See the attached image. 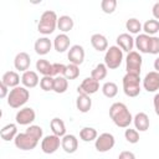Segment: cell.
<instances>
[{
  "mask_svg": "<svg viewBox=\"0 0 159 159\" xmlns=\"http://www.w3.org/2000/svg\"><path fill=\"white\" fill-rule=\"evenodd\" d=\"M109 117L119 128H128L133 122V116L128 107L122 102H116L109 107Z\"/></svg>",
  "mask_w": 159,
  "mask_h": 159,
  "instance_id": "cell-1",
  "label": "cell"
},
{
  "mask_svg": "<svg viewBox=\"0 0 159 159\" xmlns=\"http://www.w3.org/2000/svg\"><path fill=\"white\" fill-rule=\"evenodd\" d=\"M57 15L52 10H46L41 14L40 21L37 24V31L42 35H50L52 34L57 27Z\"/></svg>",
  "mask_w": 159,
  "mask_h": 159,
  "instance_id": "cell-2",
  "label": "cell"
},
{
  "mask_svg": "<svg viewBox=\"0 0 159 159\" xmlns=\"http://www.w3.org/2000/svg\"><path fill=\"white\" fill-rule=\"evenodd\" d=\"M29 98H30L29 89L24 86H17L10 89V93L7 96V104L11 108H20L29 101Z\"/></svg>",
  "mask_w": 159,
  "mask_h": 159,
  "instance_id": "cell-3",
  "label": "cell"
},
{
  "mask_svg": "<svg viewBox=\"0 0 159 159\" xmlns=\"http://www.w3.org/2000/svg\"><path fill=\"white\" fill-rule=\"evenodd\" d=\"M123 92L127 97H137L140 93V76L125 73L123 80Z\"/></svg>",
  "mask_w": 159,
  "mask_h": 159,
  "instance_id": "cell-4",
  "label": "cell"
},
{
  "mask_svg": "<svg viewBox=\"0 0 159 159\" xmlns=\"http://www.w3.org/2000/svg\"><path fill=\"white\" fill-rule=\"evenodd\" d=\"M122 61H123V51L117 45L109 46L104 55V65L107 66V68L116 70L120 66Z\"/></svg>",
  "mask_w": 159,
  "mask_h": 159,
  "instance_id": "cell-5",
  "label": "cell"
},
{
  "mask_svg": "<svg viewBox=\"0 0 159 159\" xmlns=\"http://www.w3.org/2000/svg\"><path fill=\"white\" fill-rule=\"evenodd\" d=\"M142 63H143V58H142L139 52H137V51L128 52V55L125 57V70H127V73L140 76Z\"/></svg>",
  "mask_w": 159,
  "mask_h": 159,
  "instance_id": "cell-6",
  "label": "cell"
},
{
  "mask_svg": "<svg viewBox=\"0 0 159 159\" xmlns=\"http://www.w3.org/2000/svg\"><path fill=\"white\" fill-rule=\"evenodd\" d=\"M15 147L20 150H32L37 147L39 142L36 139H34L30 134H27L26 132L24 133H19L16 135V138L14 139Z\"/></svg>",
  "mask_w": 159,
  "mask_h": 159,
  "instance_id": "cell-7",
  "label": "cell"
},
{
  "mask_svg": "<svg viewBox=\"0 0 159 159\" xmlns=\"http://www.w3.org/2000/svg\"><path fill=\"white\" fill-rule=\"evenodd\" d=\"M114 144H116V139L111 133H102L94 140V147L99 153L109 152L114 147Z\"/></svg>",
  "mask_w": 159,
  "mask_h": 159,
  "instance_id": "cell-8",
  "label": "cell"
},
{
  "mask_svg": "<svg viewBox=\"0 0 159 159\" xmlns=\"http://www.w3.org/2000/svg\"><path fill=\"white\" fill-rule=\"evenodd\" d=\"M60 145H61V138L55 134L46 135L41 140V150L45 154H53L55 152H57Z\"/></svg>",
  "mask_w": 159,
  "mask_h": 159,
  "instance_id": "cell-9",
  "label": "cell"
},
{
  "mask_svg": "<svg viewBox=\"0 0 159 159\" xmlns=\"http://www.w3.org/2000/svg\"><path fill=\"white\" fill-rule=\"evenodd\" d=\"M35 118H36V113L31 107L21 108L15 116V120L20 125H31Z\"/></svg>",
  "mask_w": 159,
  "mask_h": 159,
  "instance_id": "cell-10",
  "label": "cell"
},
{
  "mask_svg": "<svg viewBox=\"0 0 159 159\" xmlns=\"http://www.w3.org/2000/svg\"><path fill=\"white\" fill-rule=\"evenodd\" d=\"M99 89V82L93 80L92 77H87L82 81V83L77 87V92L78 94H87L91 96L93 93H96Z\"/></svg>",
  "mask_w": 159,
  "mask_h": 159,
  "instance_id": "cell-11",
  "label": "cell"
},
{
  "mask_svg": "<svg viewBox=\"0 0 159 159\" xmlns=\"http://www.w3.org/2000/svg\"><path fill=\"white\" fill-rule=\"evenodd\" d=\"M143 87L147 92H157L159 89V72H148L143 78Z\"/></svg>",
  "mask_w": 159,
  "mask_h": 159,
  "instance_id": "cell-12",
  "label": "cell"
},
{
  "mask_svg": "<svg viewBox=\"0 0 159 159\" xmlns=\"http://www.w3.org/2000/svg\"><path fill=\"white\" fill-rule=\"evenodd\" d=\"M67 57L70 60V63L80 66L84 61V48L81 45H73L70 47Z\"/></svg>",
  "mask_w": 159,
  "mask_h": 159,
  "instance_id": "cell-13",
  "label": "cell"
},
{
  "mask_svg": "<svg viewBox=\"0 0 159 159\" xmlns=\"http://www.w3.org/2000/svg\"><path fill=\"white\" fill-rule=\"evenodd\" d=\"M30 65H31V58H30V55L26 52H19L14 58V66L17 71L26 72L29 71Z\"/></svg>",
  "mask_w": 159,
  "mask_h": 159,
  "instance_id": "cell-14",
  "label": "cell"
},
{
  "mask_svg": "<svg viewBox=\"0 0 159 159\" xmlns=\"http://www.w3.org/2000/svg\"><path fill=\"white\" fill-rule=\"evenodd\" d=\"M61 147L62 149L68 153V154H72L77 150L78 148V139L76 135L73 134H66L61 138Z\"/></svg>",
  "mask_w": 159,
  "mask_h": 159,
  "instance_id": "cell-15",
  "label": "cell"
},
{
  "mask_svg": "<svg viewBox=\"0 0 159 159\" xmlns=\"http://www.w3.org/2000/svg\"><path fill=\"white\" fill-rule=\"evenodd\" d=\"M117 46L122 51L130 52V51H133V47H134V39L132 37L130 34L123 32L117 36Z\"/></svg>",
  "mask_w": 159,
  "mask_h": 159,
  "instance_id": "cell-16",
  "label": "cell"
},
{
  "mask_svg": "<svg viewBox=\"0 0 159 159\" xmlns=\"http://www.w3.org/2000/svg\"><path fill=\"white\" fill-rule=\"evenodd\" d=\"M52 47V42L48 37L43 36V37H39L36 41H35V45H34V48H35V52L40 56H45L50 52Z\"/></svg>",
  "mask_w": 159,
  "mask_h": 159,
  "instance_id": "cell-17",
  "label": "cell"
},
{
  "mask_svg": "<svg viewBox=\"0 0 159 159\" xmlns=\"http://www.w3.org/2000/svg\"><path fill=\"white\" fill-rule=\"evenodd\" d=\"M91 45L98 52H103L108 50V40L102 34H93L91 36Z\"/></svg>",
  "mask_w": 159,
  "mask_h": 159,
  "instance_id": "cell-18",
  "label": "cell"
},
{
  "mask_svg": "<svg viewBox=\"0 0 159 159\" xmlns=\"http://www.w3.org/2000/svg\"><path fill=\"white\" fill-rule=\"evenodd\" d=\"M21 83L26 88H34V87H36L40 83L39 75L35 71H31V70L24 72L22 76H21Z\"/></svg>",
  "mask_w": 159,
  "mask_h": 159,
  "instance_id": "cell-19",
  "label": "cell"
},
{
  "mask_svg": "<svg viewBox=\"0 0 159 159\" xmlns=\"http://www.w3.org/2000/svg\"><path fill=\"white\" fill-rule=\"evenodd\" d=\"M133 123H134L135 129L139 130V132H145V130H148V129H149V124H150L149 117H148V114L144 113V112L137 113V114L133 117Z\"/></svg>",
  "mask_w": 159,
  "mask_h": 159,
  "instance_id": "cell-20",
  "label": "cell"
},
{
  "mask_svg": "<svg viewBox=\"0 0 159 159\" xmlns=\"http://www.w3.org/2000/svg\"><path fill=\"white\" fill-rule=\"evenodd\" d=\"M70 43H71V40L66 34H58L53 40V47L60 53L67 51L70 48Z\"/></svg>",
  "mask_w": 159,
  "mask_h": 159,
  "instance_id": "cell-21",
  "label": "cell"
},
{
  "mask_svg": "<svg viewBox=\"0 0 159 159\" xmlns=\"http://www.w3.org/2000/svg\"><path fill=\"white\" fill-rule=\"evenodd\" d=\"M17 125L15 123H9L6 125H4L0 130V137L2 140L5 142H10V140H14L17 135Z\"/></svg>",
  "mask_w": 159,
  "mask_h": 159,
  "instance_id": "cell-22",
  "label": "cell"
},
{
  "mask_svg": "<svg viewBox=\"0 0 159 159\" xmlns=\"http://www.w3.org/2000/svg\"><path fill=\"white\" fill-rule=\"evenodd\" d=\"M149 43H150V36L147 34H139L134 39V45L137 50L142 53H149Z\"/></svg>",
  "mask_w": 159,
  "mask_h": 159,
  "instance_id": "cell-23",
  "label": "cell"
},
{
  "mask_svg": "<svg viewBox=\"0 0 159 159\" xmlns=\"http://www.w3.org/2000/svg\"><path fill=\"white\" fill-rule=\"evenodd\" d=\"M20 81H21V78H20L19 73L15 72V71H6V72L2 75V77H1V82L5 83L9 88H15V87H17L19 83H20Z\"/></svg>",
  "mask_w": 159,
  "mask_h": 159,
  "instance_id": "cell-24",
  "label": "cell"
},
{
  "mask_svg": "<svg viewBox=\"0 0 159 159\" xmlns=\"http://www.w3.org/2000/svg\"><path fill=\"white\" fill-rule=\"evenodd\" d=\"M76 108L81 113H87L92 108V99L87 94H78L76 99Z\"/></svg>",
  "mask_w": 159,
  "mask_h": 159,
  "instance_id": "cell-25",
  "label": "cell"
},
{
  "mask_svg": "<svg viewBox=\"0 0 159 159\" xmlns=\"http://www.w3.org/2000/svg\"><path fill=\"white\" fill-rule=\"evenodd\" d=\"M50 127H51L52 134H55L60 138L66 135V125H65V122L61 118H58V117L52 118L51 122H50Z\"/></svg>",
  "mask_w": 159,
  "mask_h": 159,
  "instance_id": "cell-26",
  "label": "cell"
},
{
  "mask_svg": "<svg viewBox=\"0 0 159 159\" xmlns=\"http://www.w3.org/2000/svg\"><path fill=\"white\" fill-rule=\"evenodd\" d=\"M73 25H75L73 19L68 15H62L57 20V27L62 34H66V32L71 31L73 29Z\"/></svg>",
  "mask_w": 159,
  "mask_h": 159,
  "instance_id": "cell-27",
  "label": "cell"
},
{
  "mask_svg": "<svg viewBox=\"0 0 159 159\" xmlns=\"http://www.w3.org/2000/svg\"><path fill=\"white\" fill-rule=\"evenodd\" d=\"M36 70L42 76H51V77H53V67H52V63H50L47 60H43V58L37 60V62H36Z\"/></svg>",
  "mask_w": 159,
  "mask_h": 159,
  "instance_id": "cell-28",
  "label": "cell"
},
{
  "mask_svg": "<svg viewBox=\"0 0 159 159\" xmlns=\"http://www.w3.org/2000/svg\"><path fill=\"white\" fill-rule=\"evenodd\" d=\"M97 137L98 133L93 127H83L80 130V138L83 142H93L97 139Z\"/></svg>",
  "mask_w": 159,
  "mask_h": 159,
  "instance_id": "cell-29",
  "label": "cell"
},
{
  "mask_svg": "<svg viewBox=\"0 0 159 159\" xmlns=\"http://www.w3.org/2000/svg\"><path fill=\"white\" fill-rule=\"evenodd\" d=\"M107 73H108V68H107V66L104 65V63H98L93 70H92V72H91V77L93 78V80H96V81H102V80H104L106 77H107Z\"/></svg>",
  "mask_w": 159,
  "mask_h": 159,
  "instance_id": "cell-30",
  "label": "cell"
},
{
  "mask_svg": "<svg viewBox=\"0 0 159 159\" xmlns=\"http://www.w3.org/2000/svg\"><path fill=\"white\" fill-rule=\"evenodd\" d=\"M143 31L144 34L149 36H155V34L159 31V21L155 19H149L143 24Z\"/></svg>",
  "mask_w": 159,
  "mask_h": 159,
  "instance_id": "cell-31",
  "label": "cell"
},
{
  "mask_svg": "<svg viewBox=\"0 0 159 159\" xmlns=\"http://www.w3.org/2000/svg\"><path fill=\"white\" fill-rule=\"evenodd\" d=\"M68 88V80L63 76H57L55 77V84H53V92L61 94L65 93Z\"/></svg>",
  "mask_w": 159,
  "mask_h": 159,
  "instance_id": "cell-32",
  "label": "cell"
},
{
  "mask_svg": "<svg viewBox=\"0 0 159 159\" xmlns=\"http://www.w3.org/2000/svg\"><path fill=\"white\" fill-rule=\"evenodd\" d=\"M125 29L129 31V34H138L143 30V25L140 24V21L135 17H130L125 22Z\"/></svg>",
  "mask_w": 159,
  "mask_h": 159,
  "instance_id": "cell-33",
  "label": "cell"
},
{
  "mask_svg": "<svg viewBox=\"0 0 159 159\" xmlns=\"http://www.w3.org/2000/svg\"><path fill=\"white\" fill-rule=\"evenodd\" d=\"M102 93L107 97V98H113L117 96L118 93V86L114 82H106L102 86Z\"/></svg>",
  "mask_w": 159,
  "mask_h": 159,
  "instance_id": "cell-34",
  "label": "cell"
},
{
  "mask_svg": "<svg viewBox=\"0 0 159 159\" xmlns=\"http://www.w3.org/2000/svg\"><path fill=\"white\" fill-rule=\"evenodd\" d=\"M78 76H80V67L77 65H73V63L66 65L63 77H66L67 80H76Z\"/></svg>",
  "mask_w": 159,
  "mask_h": 159,
  "instance_id": "cell-35",
  "label": "cell"
},
{
  "mask_svg": "<svg viewBox=\"0 0 159 159\" xmlns=\"http://www.w3.org/2000/svg\"><path fill=\"white\" fill-rule=\"evenodd\" d=\"M53 84H55V77L43 76V77L40 80V87H41V89L45 91V92L53 91Z\"/></svg>",
  "mask_w": 159,
  "mask_h": 159,
  "instance_id": "cell-36",
  "label": "cell"
},
{
  "mask_svg": "<svg viewBox=\"0 0 159 159\" xmlns=\"http://www.w3.org/2000/svg\"><path fill=\"white\" fill-rule=\"evenodd\" d=\"M27 134H30L34 139H36L37 142L40 139H42V135H43V132H42V128L40 125H36V124H31L29 125V128L25 130Z\"/></svg>",
  "mask_w": 159,
  "mask_h": 159,
  "instance_id": "cell-37",
  "label": "cell"
},
{
  "mask_svg": "<svg viewBox=\"0 0 159 159\" xmlns=\"http://www.w3.org/2000/svg\"><path fill=\"white\" fill-rule=\"evenodd\" d=\"M124 138L128 143L130 144H135L139 142V132L137 129H132V128H127L124 132Z\"/></svg>",
  "mask_w": 159,
  "mask_h": 159,
  "instance_id": "cell-38",
  "label": "cell"
},
{
  "mask_svg": "<svg viewBox=\"0 0 159 159\" xmlns=\"http://www.w3.org/2000/svg\"><path fill=\"white\" fill-rule=\"evenodd\" d=\"M117 7L116 0H102L101 1V9L104 14H113Z\"/></svg>",
  "mask_w": 159,
  "mask_h": 159,
  "instance_id": "cell-39",
  "label": "cell"
},
{
  "mask_svg": "<svg viewBox=\"0 0 159 159\" xmlns=\"http://www.w3.org/2000/svg\"><path fill=\"white\" fill-rule=\"evenodd\" d=\"M149 53H152V55H158L159 53V37L158 36H150Z\"/></svg>",
  "mask_w": 159,
  "mask_h": 159,
  "instance_id": "cell-40",
  "label": "cell"
},
{
  "mask_svg": "<svg viewBox=\"0 0 159 159\" xmlns=\"http://www.w3.org/2000/svg\"><path fill=\"white\" fill-rule=\"evenodd\" d=\"M52 67H53V77L63 76L65 70H66V65H63V63H52Z\"/></svg>",
  "mask_w": 159,
  "mask_h": 159,
  "instance_id": "cell-41",
  "label": "cell"
},
{
  "mask_svg": "<svg viewBox=\"0 0 159 159\" xmlns=\"http://www.w3.org/2000/svg\"><path fill=\"white\" fill-rule=\"evenodd\" d=\"M118 159H135V154L129 150H123L119 153Z\"/></svg>",
  "mask_w": 159,
  "mask_h": 159,
  "instance_id": "cell-42",
  "label": "cell"
},
{
  "mask_svg": "<svg viewBox=\"0 0 159 159\" xmlns=\"http://www.w3.org/2000/svg\"><path fill=\"white\" fill-rule=\"evenodd\" d=\"M9 93H10L9 87H7L5 83L0 82V98H5V97H7Z\"/></svg>",
  "mask_w": 159,
  "mask_h": 159,
  "instance_id": "cell-43",
  "label": "cell"
},
{
  "mask_svg": "<svg viewBox=\"0 0 159 159\" xmlns=\"http://www.w3.org/2000/svg\"><path fill=\"white\" fill-rule=\"evenodd\" d=\"M153 106H154L155 114L159 116V93H155V96L153 98Z\"/></svg>",
  "mask_w": 159,
  "mask_h": 159,
  "instance_id": "cell-44",
  "label": "cell"
},
{
  "mask_svg": "<svg viewBox=\"0 0 159 159\" xmlns=\"http://www.w3.org/2000/svg\"><path fill=\"white\" fill-rule=\"evenodd\" d=\"M152 14H153L154 19L159 21V1H158V2H155V4L153 5V9H152Z\"/></svg>",
  "mask_w": 159,
  "mask_h": 159,
  "instance_id": "cell-45",
  "label": "cell"
},
{
  "mask_svg": "<svg viewBox=\"0 0 159 159\" xmlns=\"http://www.w3.org/2000/svg\"><path fill=\"white\" fill-rule=\"evenodd\" d=\"M154 70L157 72H159V57H157L155 61H154Z\"/></svg>",
  "mask_w": 159,
  "mask_h": 159,
  "instance_id": "cell-46",
  "label": "cell"
}]
</instances>
